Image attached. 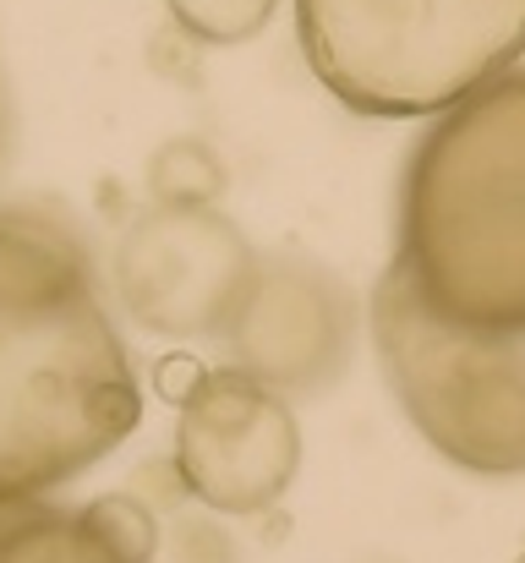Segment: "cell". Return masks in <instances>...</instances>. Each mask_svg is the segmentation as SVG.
<instances>
[{"label":"cell","mask_w":525,"mask_h":563,"mask_svg":"<svg viewBox=\"0 0 525 563\" xmlns=\"http://www.w3.org/2000/svg\"><path fill=\"white\" fill-rule=\"evenodd\" d=\"M160 526L138 498L94 504H0V563H154Z\"/></svg>","instance_id":"ba28073f"},{"label":"cell","mask_w":525,"mask_h":563,"mask_svg":"<svg viewBox=\"0 0 525 563\" xmlns=\"http://www.w3.org/2000/svg\"><path fill=\"white\" fill-rule=\"evenodd\" d=\"M230 356L241 373L280 394H324L346 373L356 340L350 290L313 257H258L230 323Z\"/></svg>","instance_id":"52a82bcc"},{"label":"cell","mask_w":525,"mask_h":563,"mask_svg":"<svg viewBox=\"0 0 525 563\" xmlns=\"http://www.w3.org/2000/svg\"><path fill=\"white\" fill-rule=\"evenodd\" d=\"M175 471L219 515H263L302 471V427L280 388L241 367L203 373L181 394Z\"/></svg>","instance_id":"8992f818"},{"label":"cell","mask_w":525,"mask_h":563,"mask_svg":"<svg viewBox=\"0 0 525 563\" xmlns=\"http://www.w3.org/2000/svg\"><path fill=\"white\" fill-rule=\"evenodd\" d=\"M149 191H154V202H219L225 170H219V159H214L208 143L175 137L149 165Z\"/></svg>","instance_id":"9c48e42d"},{"label":"cell","mask_w":525,"mask_h":563,"mask_svg":"<svg viewBox=\"0 0 525 563\" xmlns=\"http://www.w3.org/2000/svg\"><path fill=\"white\" fill-rule=\"evenodd\" d=\"M318 82L356 115H444L525 55V0H296Z\"/></svg>","instance_id":"3957f363"},{"label":"cell","mask_w":525,"mask_h":563,"mask_svg":"<svg viewBox=\"0 0 525 563\" xmlns=\"http://www.w3.org/2000/svg\"><path fill=\"white\" fill-rule=\"evenodd\" d=\"M515 563H525V553H521V559H515Z\"/></svg>","instance_id":"8fae6325"},{"label":"cell","mask_w":525,"mask_h":563,"mask_svg":"<svg viewBox=\"0 0 525 563\" xmlns=\"http://www.w3.org/2000/svg\"><path fill=\"white\" fill-rule=\"evenodd\" d=\"M389 263L438 318L525 334V71L433 115L400 181Z\"/></svg>","instance_id":"7a4b0ae2"},{"label":"cell","mask_w":525,"mask_h":563,"mask_svg":"<svg viewBox=\"0 0 525 563\" xmlns=\"http://www.w3.org/2000/svg\"><path fill=\"white\" fill-rule=\"evenodd\" d=\"M372 345L411 427L471 476L525 471V334L438 318L389 263L372 290Z\"/></svg>","instance_id":"277c9868"},{"label":"cell","mask_w":525,"mask_h":563,"mask_svg":"<svg viewBox=\"0 0 525 563\" xmlns=\"http://www.w3.org/2000/svg\"><path fill=\"white\" fill-rule=\"evenodd\" d=\"M138 416V373L88 246L39 208H0V504L66 487Z\"/></svg>","instance_id":"6da1fadb"},{"label":"cell","mask_w":525,"mask_h":563,"mask_svg":"<svg viewBox=\"0 0 525 563\" xmlns=\"http://www.w3.org/2000/svg\"><path fill=\"white\" fill-rule=\"evenodd\" d=\"M252 268L258 252L219 202H154L116 246L121 307L165 340L225 334Z\"/></svg>","instance_id":"5b68a950"},{"label":"cell","mask_w":525,"mask_h":563,"mask_svg":"<svg viewBox=\"0 0 525 563\" xmlns=\"http://www.w3.org/2000/svg\"><path fill=\"white\" fill-rule=\"evenodd\" d=\"M165 11L197 44H247L269 27L274 0H165Z\"/></svg>","instance_id":"30bf717a"}]
</instances>
